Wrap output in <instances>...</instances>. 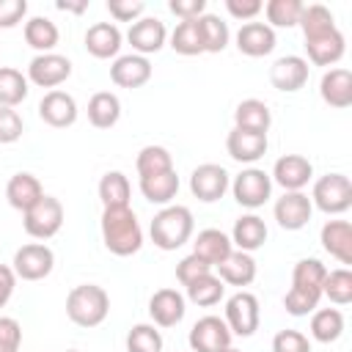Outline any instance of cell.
Listing matches in <instances>:
<instances>
[{
    "label": "cell",
    "mask_w": 352,
    "mask_h": 352,
    "mask_svg": "<svg viewBox=\"0 0 352 352\" xmlns=\"http://www.w3.org/2000/svg\"><path fill=\"white\" fill-rule=\"evenodd\" d=\"M327 267L319 258H300L292 270V286L283 294V308L292 316H308L319 308L322 300V283H324Z\"/></svg>",
    "instance_id": "1"
},
{
    "label": "cell",
    "mask_w": 352,
    "mask_h": 352,
    "mask_svg": "<svg viewBox=\"0 0 352 352\" xmlns=\"http://www.w3.org/2000/svg\"><path fill=\"white\" fill-rule=\"evenodd\" d=\"M102 242L113 256H132L143 248V228L132 206H110L102 212Z\"/></svg>",
    "instance_id": "2"
},
{
    "label": "cell",
    "mask_w": 352,
    "mask_h": 352,
    "mask_svg": "<svg viewBox=\"0 0 352 352\" xmlns=\"http://www.w3.org/2000/svg\"><path fill=\"white\" fill-rule=\"evenodd\" d=\"M192 212L182 204H168L162 206L151 226H148V234H151V242L160 248V250H179L182 245L190 242L192 236Z\"/></svg>",
    "instance_id": "3"
},
{
    "label": "cell",
    "mask_w": 352,
    "mask_h": 352,
    "mask_svg": "<svg viewBox=\"0 0 352 352\" xmlns=\"http://www.w3.org/2000/svg\"><path fill=\"white\" fill-rule=\"evenodd\" d=\"M110 314V297L96 283H80L66 294V316L77 327H96Z\"/></svg>",
    "instance_id": "4"
},
{
    "label": "cell",
    "mask_w": 352,
    "mask_h": 352,
    "mask_svg": "<svg viewBox=\"0 0 352 352\" xmlns=\"http://www.w3.org/2000/svg\"><path fill=\"white\" fill-rule=\"evenodd\" d=\"M311 204L324 214H344L352 206V182L344 173H324L314 182Z\"/></svg>",
    "instance_id": "5"
},
{
    "label": "cell",
    "mask_w": 352,
    "mask_h": 352,
    "mask_svg": "<svg viewBox=\"0 0 352 352\" xmlns=\"http://www.w3.org/2000/svg\"><path fill=\"white\" fill-rule=\"evenodd\" d=\"M22 226L33 239H50L63 226V204L55 195H41L28 212H22Z\"/></svg>",
    "instance_id": "6"
},
{
    "label": "cell",
    "mask_w": 352,
    "mask_h": 352,
    "mask_svg": "<svg viewBox=\"0 0 352 352\" xmlns=\"http://www.w3.org/2000/svg\"><path fill=\"white\" fill-rule=\"evenodd\" d=\"M226 324L231 330V336H253L258 330V322H261V308H258V297L253 292H236L226 300Z\"/></svg>",
    "instance_id": "7"
},
{
    "label": "cell",
    "mask_w": 352,
    "mask_h": 352,
    "mask_svg": "<svg viewBox=\"0 0 352 352\" xmlns=\"http://www.w3.org/2000/svg\"><path fill=\"white\" fill-rule=\"evenodd\" d=\"M231 192H234V201L245 209H258L270 201L272 195V179L267 170L261 168H245L234 176L231 182Z\"/></svg>",
    "instance_id": "8"
},
{
    "label": "cell",
    "mask_w": 352,
    "mask_h": 352,
    "mask_svg": "<svg viewBox=\"0 0 352 352\" xmlns=\"http://www.w3.org/2000/svg\"><path fill=\"white\" fill-rule=\"evenodd\" d=\"M55 267V253L44 242H28L14 253L11 270L22 280H44Z\"/></svg>",
    "instance_id": "9"
},
{
    "label": "cell",
    "mask_w": 352,
    "mask_h": 352,
    "mask_svg": "<svg viewBox=\"0 0 352 352\" xmlns=\"http://www.w3.org/2000/svg\"><path fill=\"white\" fill-rule=\"evenodd\" d=\"M231 187V176L223 165L217 162H204L190 173V192L204 201V204H214L226 195V190Z\"/></svg>",
    "instance_id": "10"
},
{
    "label": "cell",
    "mask_w": 352,
    "mask_h": 352,
    "mask_svg": "<svg viewBox=\"0 0 352 352\" xmlns=\"http://www.w3.org/2000/svg\"><path fill=\"white\" fill-rule=\"evenodd\" d=\"M69 77H72V60L66 55L44 52V55H36L28 63V82H33L38 88H52L55 91Z\"/></svg>",
    "instance_id": "11"
},
{
    "label": "cell",
    "mask_w": 352,
    "mask_h": 352,
    "mask_svg": "<svg viewBox=\"0 0 352 352\" xmlns=\"http://www.w3.org/2000/svg\"><path fill=\"white\" fill-rule=\"evenodd\" d=\"M190 346H192V352H226L231 346V330H228L226 319H220L214 314L201 316L190 327Z\"/></svg>",
    "instance_id": "12"
},
{
    "label": "cell",
    "mask_w": 352,
    "mask_h": 352,
    "mask_svg": "<svg viewBox=\"0 0 352 352\" xmlns=\"http://www.w3.org/2000/svg\"><path fill=\"white\" fill-rule=\"evenodd\" d=\"M165 38H168L165 22L157 19V16H140L126 30V41L132 44L135 55H143V58L151 55V52H160L165 47Z\"/></svg>",
    "instance_id": "13"
},
{
    "label": "cell",
    "mask_w": 352,
    "mask_h": 352,
    "mask_svg": "<svg viewBox=\"0 0 352 352\" xmlns=\"http://www.w3.org/2000/svg\"><path fill=\"white\" fill-rule=\"evenodd\" d=\"M311 176H314V165L302 154H283V157H278L275 165H272V173H270V179L275 184H280L286 192L302 190L311 182Z\"/></svg>",
    "instance_id": "14"
},
{
    "label": "cell",
    "mask_w": 352,
    "mask_h": 352,
    "mask_svg": "<svg viewBox=\"0 0 352 352\" xmlns=\"http://www.w3.org/2000/svg\"><path fill=\"white\" fill-rule=\"evenodd\" d=\"M272 212H275V220H278L280 228L300 231V228L308 226V220L314 214V204H311V198L302 190H297V192H283L275 201V209Z\"/></svg>",
    "instance_id": "15"
},
{
    "label": "cell",
    "mask_w": 352,
    "mask_h": 352,
    "mask_svg": "<svg viewBox=\"0 0 352 352\" xmlns=\"http://www.w3.org/2000/svg\"><path fill=\"white\" fill-rule=\"evenodd\" d=\"M344 50H346V41H344V33L338 30V25L333 30L305 36V52L314 66H336L344 58Z\"/></svg>",
    "instance_id": "16"
},
{
    "label": "cell",
    "mask_w": 352,
    "mask_h": 352,
    "mask_svg": "<svg viewBox=\"0 0 352 352\" xmlns=\"http://www.w3.org/2000/svg\"><path fill=\"white\" fill-rule=\"evenodd\" d=\"M38 116L44 124L55 126V129H66L77 121V102L72 94L55 88V91H47L38 102Z\"/></svg>",
    "instance_id": "17"
},
{
    "label": "cell",
    "mask_w": 352,
    "mask_h": 352,
    "mask_svg": "<svg viewBox=\"0 0 352 352\" xmlns=\"http://www.w3.org/2000/svg\"><path fill=\"white\" fill-rule=\"evenodd\" d=\"M187 314V300L176 289H157L148 300V316L157 327H176Z\"/></svg>",
    "instance_id": "18"
},
{
    "label": "cell",
    "mask_w": 352,
    "mask_h": 352,
    "mask_svg": "<svg viewBox=\"0 0 352 352\" xmlns=\"http://www.w3.org/2000/svg\"><path fill=\"white\" fill-rule=\"evenodd\" d=\"M272 88L283 94H294L308 82V60L302 55H283L270 66Z\"/></svg>",
    "instance_id": "19"
},
{
    "label": "cell",
    "mask_w": 352,
    "mask_h": 352,
    "mask_svg": "<svg viewBox=\"0 0 352 352\" xmlns=\"http://www.w3.org/2000/svg\"><path fill=\"white\" fill-rule=\"evenodd\" d=\"M236 50L248 58H264L275 50V30L267 22H242L236 30Z\"/></svg>",
    "instance_id": "20"
},
{
    "label": "cell",
    "mask_w": 352,
    "mask_h": 352,
    "mask_svg": "<svg viewBox=\"0 0 352 352\" xmlns=\"http://www.w3.org/2000/svg\"><path fill=\"white\" fill-rule=\"evenodd\" d=\"M110 80L118 88H140L151 80V60L143 55H118L110 66Z\"/></svg>",
    "instance_id": "21"
},
{
    "label": "cell",
    "mask_w": 352,
    "mask_h": 352,
    "mask_svg": "<svg viewBox=\"0 0 352 352\" xmlns=\"http://www.w3.org/2000/svg\"><path fill=\"white\" fill-rule=\"evenodd\" d=\"M319 96L327 107L344 110L352 104V72L349 69H327L319 80Z\"/></svg>",
    "instance_id": "22"
},
{
    "label": "cell",
    "mask_w": 352,
    "mask_h": 352,
    "mask_svg": "<svg viewBox=\"0 0 352 352\" xmlns=\"http://www.w3.org/2000/svg\"><path fill=\"white\" fill-rule=\"evenodd\" d=\"M319 242L344 267L352 264V226H349V220H327L319 231Z\"/></svg>",
    "instance_id": "23"
},
{
    "label": "cell",
    "mask_w": 352,
    "mask_h": 352,
    "mask_svg": "<svg viewBox=\"0 0 352 352\" xmlns=\"http://www.w3.org/2000/svg\"><path fill=\"white\" fill-rule=\"evenodd\" d=\"M267 135H258V132H245V129H231L228 138H226V151L231 160L236 162H256L267 154Z\"/></svg>",
    "instance_id": "24"
},
{
    "label": "cell",
    "mask_w": 352,
    "mask_h": 352,
    "mask_svg": "<svg viewBox=\"0 0 352 352\" xmlns=\"http://www.w3.org/2000/svg\"><path fill=\"white\" fill-rule=\"evenodd\" d=\"M82 41H85V50H88L94 58L107 60V58H116V55H118L124 36H121V30H118L113 22H96V25H91V28L85 30V38H82Z\"/></svg>",
    "instance_id": "25"
},
{
    "label": "cell",
    "mask_w": 352,
    "mask_h": 352,
    "mask_svg": "<svg viewBox=\"0 0 352 352\" xmlns=\"http://www.w3.org/2000/svg\"><path fill=\"white\" fill-rule=\"evenodd\" d=\"M231 250H234L231 236L223 234L220 228H204V231H198V236L192 242V253L198 258H204L209 267H217L220 261H226Z\"/></svg>",
    "instance_id": "26"
},
{
    "label": "cell",
    "mask_w": 352,
    "mask_h": 352,
    "mask_svg": "<svg viewBox=\"0 0 352 352\" xmlns=\"http://www.w3.org/2000/svg\"><path fill=\"white\" fill-rule=\"evenodd\" d=\"M41 195H44L41 182H38L33 173H28V170L14 173V176L8 179V184H6V198H8V204H11L14 209H19V212H28Z\"/></svg>",
    "instance_id": "27"
},
{
    "label": "cell",
    "mask_w": 352,
    "mask_h": 352,
    "mask_svg": "<svg viewBox=\"0 0 352 352\" xmlns=\"http://www.w3.org/2000/svg\"><path fill=\"white\" fill-rule=\"evenodd\" d=\"M217 278L228 286H250L256 280V258L245 250H231L226 261L217 264Z\"/></svg>",
    "instance_id": "28"
},
{
    "label": "cell",
    "mask_w": 352,
    "mask_h": 352,
    "mask_svg": "<svg viewBox=\"0 0 352 352\" xmlns=\"http://www.w3.org/2000/svg\"><path fill=\"white\" fill-rule=\"evenodd\" d=\"M270 124H272V113H270L267 102H261V99H242L234 110V126L236 129L267 135Z\"/></svg>",
    "instance_id": "29"
},
{
    "label": "cell",
    "mask_w": 352,
    "mask_h": 352,
    "mask_svg": "<svg viewBox=\"0 0 352 352\" xmlns=\"http://www.w3.org/2000/svg\"><path fill=\"white\" fill-rule=\"evenodd\" d=\"M267 242V223L258 214H242L234 228H231V245H236V250L253 253Z\"/></svg>",
    "instance_id": "30"
},
{
    "label": "cell",
    "mask_w": 352,
    "mask_h": 352,
    "mask_svg": "<svg viewBox=\"0 0 352 352\" xmlns=\"http://www.w3.org/2000/svg\"><path fill=\"white\" fill-rule=\"evenodd\" d=\"M121 118V99L110 91H99L88 99V121L96 129H110Z\"/></svg>",
    "instance_id": "31"
},
{
    "label": "cell",
    "mask_w": 352,
    "mask_h": 352,
    "mask_svg": "<svg viewBox=\"0 0 352 352\" xmlns=\"http://www.w3.org/2000/svg\"><path fill=\"white\" fill-rule=\"evenodd\" d=\"M344 336V314L338 308H316L311 314V338L319 344H333Z\"/></svg>",
    "instance_id": "32"
},
{
    "label": "cell",
    "mask_w": 352,
    "mask_h": 352,
    "mask_svg": "<svg viewBox=\"0 0 352 352\" xmlns=\"http://www.w3.org/2000/svg\"><path fill=\"white\" fill-rule=\"evenodd\" d=\"M140 192H143V198L148 204L168 206L176 198V192H179V176H176V170H165V173L140 179Z\"/></svg>",
    "instance_id": "33"
},
{
    "label": "cell",
    "mask_w": 352,
    "mask_h": 352,
    "mask_svg": "<svg viewBox=\"0 0 352 352\" xmlns=\"http://www.w3.org/2000/svg\"><path fill=\"white\" fill-rule=\"evenodd\" d=\"M58 38H60L58 25H55L52 19H47V16H30V19L25 22V41H28V47H33L38 55L52 52L55 44H58Z\"/></svg>",
    "instance_id": "34"
},
{
    "label": "cell",
    "mask_w": 352,
    "mask_h": 352,
    "mask_svg": "<svg viewBox=\"0 0 352 352\" xmlns=\"http://www.w3.org/2000/svg\"><path fill=\"white\" fill-rule=\"evenodd\" d=\"M184 289H187V297H184V300H190L192 305H201V308L217 305V302L223 300V294H226V283H223L214 272H206V275L195 278V280L187 283Z\"/></svg>",
    "instance_id": "35"
},
{
    "label": "cell",
    "mask_w": 352,
    "mask_h": 352,
    "mask_svg": "<svg viewBox=\"0 0 352 352\" xmlns=\"http://www.w3.org/2000/svg\"><path fill=\"white\" fill-rule=\"evenodd\" d=\"M129 195H132V187H129V179L121 170H107L99 179V198H102L104 209H110V206H129Z\"/></svg>",
    "instance_id": "36"
},
{
    "label": "cell",
    "mask_w": 352,
    "mask_h": 352,
    "mask_svg": "<svg viewBox=\"0 0 352 352\" xmlns=\"http://www.w3.org/2000/svg\"><path fill=\"white\" fill-rule=\"evenodd\" d=\"M170 47L173 52L179 55H201L204 52V33H201V25L198 19H184L173 28L170 33Z\"/></svg>",
    "instance_id": "37"
},
{
    "label": "cell",
    "mask_w": 352,
    "mask_h": 352,
    "mask_svg": "<svg viewBox=\"0 0 352 352\" xmlns=\"http://www.w3.org/2000/svg\"><path fill=\"white\" fill-rule=\"evenodd\" d=\"M28 77L19 69L0 66V107H16L28 96Z\"/></svg>",
    "instance_id": "38"
},
{
    "label": "cell",
    "mask_w": 352,
    "mask_h": 352,
    "mask_svg": "<svg viewBox=\"0 0 352 352\" xmlns=\"http://www.w3.org/2000/svg\"><path fill=\"white\" fill-rule=\"evenodd\" d=\"M135 168H138V176L146 179V176H157V173H165V170H173V157L165 146H143L138 151V160H135Z\"/></svg>",
    "instance_id": "39"
},
{
    "label": "cell",
    "mask_w": 352,
    "mask_h": 352,
    "mask_svg": "<svg viewBox=\"0 0 352 352\" xmlns=\"http://www.w3.org/2000/svg\"><path fill=\"white\" fill-rule=\"evenodd\" d=\"M322 297H327L333 305H349L352 302V272L346 267L327 270L322 283Z\"/></svg>",
    "instance_id": "40"
},
{
    "label": "cell",
    "mask_w": 352,
    "mask_h": 352,
    "mask_svg": "<svg viewBox=\"0 0 352 352\" xmlns=\"http://www.w3.org/2000/svg\"><path fill=\"white\" fill-rule=\"evenodd\" d=\"M198 25H201V33H204V52H223L228 47L231 30L217 14L206 11L204 16H198Z\"/></svg>",
    "instance_id": "41"
},
{
    "label": "cell",
    "mask_w": 352,
    "mask_h": 352,
    "mask_svg": "<svg viewBox=\"0 0 352 352\" xmlns=\"http://www.w3.org/2000/svg\"><path fill=\"white\" fill-rule=\"evenodd\" d=\"M302 6L300 0H270L264 6V14H267V25L275 30V28H294L300 22V14H302Z\"/></svg>",
    "instance_id": "42"
},
{
    "label": "cell",
    "mask_w": 352,
    "mask_h": 352,
    "mask_svg": "<svg viewBox=\"0 0 352 352\" xmlns=\"http://www.w3.org/2000/svg\"><path fill=\"white\" fill-rule=\"evenodd\" d=\"M126 352H162V336L154 324H135L126 333Z\"/></svg>",
    "instance_id": "43"
},
{
    "label": "cell",
    "mask_w": 352,
    "mask_h": 352,
    "mask_svg": "<svg viewBox=\"0 0 352 352\" xmlns=\"http://www.w3.org/2000/svg\"><path fill=\"white\" fill-rule=\"evenodd\" d=\"M272 352H311V341L300 330H278L272 338Z\"/></svg>",
    "instance_id": "44"
},
{
    "label": "cell",
    "mask_w": 352,
    "mask_h": 352,
    "mask_svg": "<svg viewBox=\"0 0 352 352\" xmlns=\"http://www.w3.org/2000/svg\"><path fill=\"white\" fill-rule=\"evenodd\" d=\"M25 132V121L14 107H0V143H16Z\"/></svg>",
    "instance_id": "45"
},
{
    "label": "cell",
    "mask_w": 352,
    "mask_h": 352,
    "mask_svg": "<svg viewBox=\"0 0 352 352\" xmlns=\"http://www.w3.org/2000/svg\"><path fill=\"white\" fill-rule=\"evenodd\" d=\"M107 11L116 22H138L146 11L143 0H107Z\"/></svg>",
    "instance_id": "46"
},
{
    "label": "cell",
    "mask_w": 352,
    "mask_h": 352,
    "mask_svg": "<svg viewBox=\"0 0 352 352\" xmlns=\"http://www.w3.org/2000/svg\"><path fill=\"white\" fill-rule=\"evenodd\" d=\"M206 272H212V267L204 261V258H198L195 253H190V256H184L179 264H176V280L182 283V286H187V283H192L195 278H201V275H206Z\"/></svg>",
    "instance_id": "47"
},
{
    "label": "cell",
    "mask_w": 352,
    "mask_h": 352,
    "mask_svg": "<svg viewBox=\"0 0 352 352\" xmlns=\"http://www.w3.org/2000/svg\"><path fill=\"white\" fill-rule=\"evenodd\" d=\"M22 344V324L14 316H0V346L19 352Z\"/></svg>",
    "instance_id": "48"
},
{
    "label": "cell",
    "mask_w": 352,
    "mask_h": 352,
    "mask_svg": "<svg viewBox=\"0 0 352 352\" xmlns=\"http://www.w3.org/2000/svg\"><path fill=\"white\" fill-rule=\"evenodd\" d=\"M28 3L25 0H0V28H14L25 19Z\"/></svg>",
    "instance_id": "49"
},
{
    "label": "cell",
    "mask_w": 352,
    "mask_h": 352,
    "mask_svg": "<svg viewBox=\"0 0 352 352\" xmlns=\"http://www.w3.org/2000/svg\"><path fill=\"white\" fill-rule=\"evenodd\" d=\"M261 8H264L261 0H226V11L242 22H253V16H258Z\"/></svg>",
    "instance_id": "50"
},
{
    "label": "cell",
    "mask_w": 352,
    "mask_h": 352,
    "mask_svg": "<svg viewBox=\"0 0 352 352\" xmlns=\"http://www.w3.org/2000/svg\"><path fill=\"white\" fill-rule=\"evenodd\" d=\"M170 14H176L182 22L184 19H198L206 14V0H170L168 3Z\"/></svg>",
    "instance_id": "51"
},
{
    "label": "cell",
    "mask_w": 352,
    "mask_h": 352,
    "mask_svg": "<svg viewBox=\"0 0 352 352\" xmlns=\"http://www.w3.org/2000/svg\"><path fill=\"white\" fill-rule=\"evenodd\" d=\"M14 289H16V275H14V270H11L8 264H0V308H6V302H8L11 294H14Z\"/></svg>",
    "instance_id": "52"
},
{
    "label": "cell",
    "mask_w": 352,
    "mask_h": 352,
    "mask_svg": "<svg viewBox=\"0 0 352 352\" xmlns=\"http://www.w3.org/2000/svg\"><path fill=\"white\" fill-rule=\"evenodd\" d=\"M60 11H72V14H82L88 8V0H80V3H55Z\"/></svg>",
    "instance_id": "53"
},
{
    "label": "cell",
    "mask_w": 352,
    "mask_h": 352,
    "mask_svg": "<svg viewBox=\"0 0 352 352\" xmlns=\"http://www.w3.org/2000/svg\"><path fill=\"white\" fill-rule=\"evenodd\" d=\"M226 352H242V349H234V346H228V349H226Z\"/></svg>",
    "instance_id": "54"
},
{
    "label": "cell",
    "mask_w": 352,
    "mask_h": 352,
    "mask_svg": "<svg viewBox=\"0 0 352 352\" xmlns=\"http://www.w3.org/2000/svg\"><path fill=\"white\" fill-rule=\"evenodd\" d=\"M0 352H14V349H3V346H0Z\"/></svg>",
    "instance_id": "55"
},
{
    "label": "cell",
    "mask_w": 352,
    "mask_h": 352,
    "mask_svg": "<svg viewBox=\"0 0 352 352\" xmlns=\"http://www.w3.org/2000/svg\"><path fill=\"white\" fill-rule=\"evenodd\" d=\"M66 352H77V349H66Z\"/></svg>",
    "instance_id": "56"
}]
</instances>
